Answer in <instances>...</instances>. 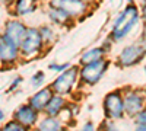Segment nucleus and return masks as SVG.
I'll return each instance as SVG.
<instances>
[{
  "instance_id": "cd10ccee",
  "label": "nucleus",
  "mask_w": 146,
  "mask_h": 131,
  "mask_svg": "<svg viewBox=\"0 0 146 131\" xmlns=\"http://www.w3.org/2000/svg\"><path fill=\"white\" fill-rule=\"evenodd\" d=\"M83 2H85V3H86V5H89V3H92V2H95V0H83Z\"/></svg>"
},
{
  "instance_id": "f257e3e1",
  "label": "nucleus",
  "mask_w": 146,
  "mask_h": 131,
  "mask_svg": "<svg viewBox=\"0 0 146 131\" xmlns=\"http://www.w3.org/2000/svg\"><path fill=\"white\" fill-rule=\"evenodd\" d=\"M139 19H140V12H139L137 6L133 3H129L118 13V16L115 18V20L113 23L111 35H110L111 41H114V42L123 41L131 32V29L137 25Z\"/></svg>"
},
{
  "instance_id": "6e6552de",
  "label": "nucleus",
  "mask_w": 146,
  "mask_h": 131,
  "mask_svg": "<svg viewBox=\"0 0 146 131\" xmlns=\"http://www.w3.org/2000/svg\"><path fill=\"white\" fill-rule=\"evenodd\" d=\"M21 55V47L3 34L0 39V60L2 64H13Z\"/></svg>"
},
{
  "instance_id": "dca6fc26",
  "label": "nucleus",
  "mask_w": 146,
  "mask_h": 131,
  "mask_svg": "<svg viewBox=\"0 0 146 131\" xmlns=\"http://www.w3.org/2000/svg\"><path fill=\"white\" fill-rule=\"evenodd\" d=\"M48 19H50L54 25H66V23L70 22V16L66 13L64 10H62L60 7H50L47 12Z\"/></svg>"
},
{
  "instance_id": "a211bd4d",
  "label": "nucleus",
  "mask_w": 146,
  "mask_h": 131,
  "mask_svg": "<svg viewBox=\"0 0 146 131\" xmlns=\"http://www.w3.org/2000/svg\"><path fill=\"white\" fill-rule=\"evenodd\" d=\"M40 32H41V37H42V41L44 44H53L56 41V31L53 26L50 25H44L40 28Z\"/></svg>"
},
{
  "instance_id": "f8f14e48",
  "label": "nucleus",
  "mask_w": 146,
  "mask_h": 131,
  "mask_svg": "<svg viewBox=\"0 0 146 131\" xmlns=\"http://www.w3.org/2000/svg\"><path fill=\"white\" fill-rule=\"evenodd\" d=\"M54 96V92L51 88H42L36 92L35 95H32L31 99H29V105L32 106L34 109H36L38 112L45 111L47 105L50 103L51 98Z\"/></svg>"
},
{
  "instance_id": "39448f33",
  "label": "nucleus",
  "mask_w": 146,
  "mask_h": 131,
  "mask_svg": "<svg viewBox=\"0 0 146 131\" xmlns=\"http://www.w3.org/2000/svg\"><path fill=\"white\" fill-rule=\"evenodd\" d=\"M104 112L108 120H120L126 114L124 109V96L121 92L114 90L104 98Z\"/></svg>"
},
{
  "instance_id": "bb28decb",
  "label": "nucleus",
  "mask_w": 146,
  "mask_h": 131,
  "mask_svg": "<svg viewBox=\"0 0 146 131\" xmlns=\"http://www.w3.org/2000/svg\"><path fill=\"white\" fill-rule=\"evenodd\" d=\"M135 131H146V127H139V128L135 130Z\"/></svg>"
},
{
  "instance_id": "2eb2a0df",
  "label": "nucleus",
  "mask_w": 146,
  "mask_h": 131,
  "mask_svg": "<svg viewBox=\"0 0 146 131\" xmlns=\"http://www.w3.org/2000/svg\"><path fill=\"white\" fill-rule=\"evenodd\" d=\"M105 54V48L104 47H95V48H91L88 51H85L80 57V64H89V63H95V61H100L104 58Z\"/></svg>"
},
{
  "instance_id": "9b49d317",
  "label": "nucleus",
  "mask_w": 146,
  "mask_h": 131,
  "mask_svg": "<svg viewBox=\"0 0 146 131\" xmlns=\"http://www.w3.org/2000/svg\"><path fill=\"white\" fill-rule=\"evenodd\" d=\"M13 118H15V121H18L19 124L29 128V127H34L36 124V121H38V111L34 109L29 103L28 105H21L19 108L16 109Z\"/></svg>"
},
{
  "instance_id": "4468645a",
  "label": "nucleus",
  "mask_w": 146,
  "mask_h": 131,
  "mask_svg": "<svg viewBox=\"0 0 146 131\" xmlns=\"http://www.w3.org/2000/svg\"><path fill=\"white\" fill-rule=\"evenodd\" d=\"M36 9L35 0H15L13 5V13L16 16H28Z\"/></svg>"
},
{
  "instance_id": "a878e982",
  "label": "nucleus",
  "mask_w": 146,
  "mask_h": 131,
  "mask_svg": "<svg viewBox=\"0 0 146 131\" xmlns=\"http://www.w3.org/2000/svg\"><path fill=\"white\" fill-rule=\"evenodd\" d=\"M80 131H96L95 130V127H94V124L92 122H86L83 127H82V130Z\"/></svg>"
},
{
  "instance_id": "f03ea898",
  "label": "nucleus",
  "mask_w": 146,
  "mask_h": 131,
  "mask_svg": "<svg viewBox=\"0 0 146 131\" xmlns=\"http://www.w3.org/2000/svg\"><path fill=\"white\" fill-rule=\"evenodd\" d=\"M145 57H146V44L143 39H140L137 42H133L124 47L118 54L117 63L120 67H133L139 64Z\"/></svg>"
},
{
  "instance_id": "aec40b11",
  "label": "nucleus",
  "mask_w": 146,
  "mask_h": 131,
  "mask_svg": "<svg viewBox=\"0 0 146 131\" xmlns=\"http://www.w3.org/2000/svg\"><path fill=\"white\" fill-rule=\"evenodd\" d=\"M44 79H45V74L42 71H36V73L31 77V85L34 88H41V85L44 83Z\"/></svg>"
},
{
  "instance_id": "4be33fe9",
  "label": "nucleus",
  "mask_w": 146,
  "mask_h": 131,
  "mask_svg": "<svg viewBox=\"0 0 146 131\" xmlns=\"http://www.w3.org/2000/svg\"><path fill=\"white\" fill-rule=\"evenodd\" d=\"M70 67V64L69 63H64V64H50V66H48V68H50V70H53V71H58V74L60 73H63V71L64 70H67Z\"/></svg>"
},
{
  "instance_id": "393cba45",
  "label": "nucleus",
  "mask_w": 146,
  "mask_h": 131,
  "mask_svg": "<svg viewBox=\"0 0 146 131\" xmlns=\"http://www.w3.org/2000/svg\"><path fill=\"white\" fill-rule=\"evenodd\" d=\"M22 82V77H16L13 82H12V85L9 86V90H15V88L16 86H19V83Z\"/></svg>"
},
{
  "instance_id": "412c9836",
  "label": "nucleus",
  "mask_w": 146,
  "mask_h": 131,
  "mask_svg": "<svg viewBox=\"0 0 146 131\" xmlns=\"http://www.w3.org/2000/svg\"><path fill=\"white\" fill-rule=\"evenodd\" d=\"M135 121L139 127H146V108H143L136 117H135Z\"/></svg>"
},
{
  "instance_id": "7c9ffc66",
  "label": "nucleus",
  "mask_w": 146,
  "mask_h": 131,
  "mask_svg": "<svg viewBox=\"0 0 146 131\" xmlns=\"http://www.w3.org/2000/svg\"><path fill=\"white\" fill-rule=\"evenodd\" d=\"M58 131H67V130H64V128H62V130H58Z\"/></svg>"
},
{
  "instance_id": "c85d7f7f",
  "label": "nucleus",
  "mask_w": 146,
  "mask_h": 131,
  "mask_svg": "<svg viewBox=\"0 0 146 131\" xmlns=\"http://www.w3.org/2000/svg\"><path fill=\"white\" fill-rule=\"evenodd\" d=\"M143 71H145V77H146V66L143 67Z\"/></svg>"
},
{
  "instance_id": "20e7f679",
  "label": "nucleus",
  "mask_w": 146,
  "mask_h": 131,
  "mask_svg": "<svg viewBox=\"0 0 146 131\" xmlns=\"http://www.w3.org/2000/svg\"><path fill=\"white\" fill-rule=\"evenodd\" d=\"M44 45L40 28H28V32L21 44V55L25 58H34L41 53Z\"/></svg>"
},
{
  "instance_id": "0eeeda50",
  "label": "nucleus",
  "mask_w": 146,
  "mask_h": 131,
  "mask_svg": "<svg viewBox=\"0 0 146 131\" xmlns=\"http://www.w3.org/2000/svg\"><path fill=\"white\" fill-rule=\"evenodd\" d=\"M50 7H60L72 18H80L88 9V5L83 0H50Z\"/></svg>"
},
{
  "instance_id": "9d476101",
  "label": "nucleus",
  "mask_w": 146,
  "mask_h": 131,
  "mask_svg": "<svg viewBox=\"0 0 146 131\" xmlns=\"http://www.w3.org/2000/svg\"><path fill=\"white\" fill-rule=\"evenodd\" d=\"M143 105H145V98L137 90H129L124 95V109L127 115L136 117L143 109Z\"/></svg>"
},
{
  "instance_id": "b1692460",
  "label": "nucleus",
  "mask_w": 146,
  "mask_h": 131,
  "mask_svg": "<svg viewBox=\"0 0 146 131\" xmlns=\"http://www.w3.org/2000/svg\"><path fill=\"white\" fill-rule=\"evenodd\" d=\"M140 16L146 25V0H142V6H140Z\"/></svg>"
},
{
  "instance_id": "6ab92c4d",
  "label": "nucleus",
  "mask_w": 146,
  "mask_h": 131,
  "mask_svg": "<svg viewBox=\"0 0 146 131\" xmlns=\"http://www.w3.org/2000/svg\"><path fill=\"white\" fill-rule=\"evenodd\" d=\"M2 131H28V128L25 127V125H22V124H19L18 121H10V122H7L3 128H2Z\"/></svg>"
},
{
  "instance_id": "c756f323",
  "label": "nucleus",
  "mask_w": 146,
  "mask_h": 131,
  "mask_svg": "<svg viewBox=\"0 0 146 131\" xmlns=\"http://www.w3.org/2000/svg\"><path fill=\"white\" fill-rule=\"evenodd\" d=\"M127 2H129V3H133V2H135V0H127Z\"/></svg>"
},
{
  "instance_id": "1a4fd4ad",
  "label": "nucleus",
  "mask_w": 146,
  "mask_h": 131,
  "mask_svg": "<svg viewBox=\"0 0 146 131\" xmlns=\"http://www.w3.org/2000/svg\"><path fill=\"white\" fill-rule=\"evenodd\" d=\"M27 32H28V28L19 19H10L5 23V32L3 34L6 37H9L12 41H15L19 47H21L23 38H25Z\"/></svg>"
},
{
  "instance_id": "ddd939ff",
  "label": "nucleus",
  "mask_w": 146,
  "mask_h": 131,
  "mask_svg": "<svg viewBox=\"0 0 146 131\" xmlns=\"http://www.w3.org/2000/svg\"><path fill=\"white\" fill-rule=\"evenodd\" d=\"M64 106H66L64 98L62 96V95H56L54 93V96L51 98L50 103H48L47 108H45V114H47V117H56L57 118L60 114L64 111Z\"/></svg>"
},
{
  "instance_id": "f3484780",
  "label": "nucleus",
  "mask_w": 146,
  "mask_h": 131,
  "mask_svg": "<svg viewBox=\"0 0 146 131\" xmlns=\"http://www.w3.org/2000/svg\"><path fill=\"white\" fill-rule=\"evenodd\" d=\"M62 130V122L56 117H47L38 124L36 131H58Z\"/></svg>"
},
{
  "instance_id": "423d86ee",
  "label": "nucleus",
  "mask_w": 146,
  "mask_h": 131,
  "mask_svg": "<svg viewBox=\"0 0 146 131\" xmlns=\"http://www.w3.org/2000/svg\"><path fill=\"white\" fill-rule=\"evenodd\" d=\"M107 68H108V61L105 58H102L100 61H95V63L85 64L80 68V79L86 85H95V83H98L101 80Z\"/></svg>"
},
{
  "instance_id": "5701e85b",
  "label": "nucleus",
  "mask_w": 146,
  "mask_h": 131,
  "mask_svg": "<svg viewBox=\"0 0 146 131\" xmlns=\"http://www.w3.org/2000/svg\"><path fill=\"white\" fill-rule=\"evenodd\" d=\"M101 131H117V127H115V124L113 122V120H108V121H105V122L102 124Z\"/></svg>"
},
{
  "instance_id": "7ed1b4c3",
  "label": "nucleus",
  "mask_w": 146,
  "mask_h": 131,
  "mask_svg": "<svg viewBox=\"0 0 146 131\" xmlns=\"http://www.w3.org/2000/svg\"><path fill=\"white\" fill-rule=\"evenodd\" d=\"M78 77H80V70L76 67V66H70L67 70H64L63 73H60L56 80L51 83V89L56 95H64L70 93L73 86H75V83L78 80Z\"/></svg>"
}]
</instances>
